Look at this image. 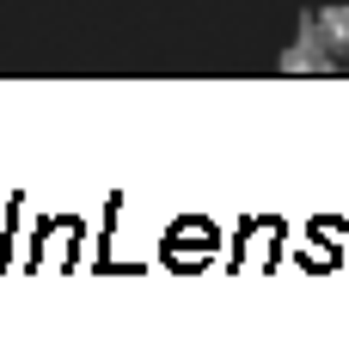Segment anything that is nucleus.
<instances>
[{
	"instance_id": "obj_2",
	"label": "nucleus",
	"mask_w": 349,
	"mask_h": 361,
	"mask_svg": "<svg viewBox=\"0 0 349 361\" xmlns=\"http://www.w3.org/2000/svg\"><path fill=\"white\" fill-rule=\"evenodd\" d=\"M312 31H319V43H325L337 61H349V6L337 0V6H319L312 13Z\"/></svg>"
},
{
	"instance_id": "obj_1",
	"label": "nucleus",
	"mask_w": 349,
	"mask_h": 361,
	"mask_svg": "<svg viewBox=\"0 0 349 361\" xmlns=\"http://www.w3.org/2000/svg\"><path fill=\"white\" fill-rule=\"evenodd\" d=\"M276 74L288 80H312V74H337V56H331L325 43H319V31H312V13H300V31H294V43L276 56Z\"/></svg>"
}]
</instances>
